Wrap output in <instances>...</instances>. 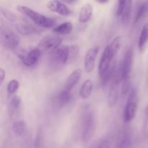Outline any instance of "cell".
<instances>
[{
  "label": "cell",
  "mask_w": 148,
  "mask_h": 148,
  "mask_svg": "<svg viewBox=\"0 0 148 148\" xmlns=\"http://www.w3.org/2000/svg\"><path fill=\"white\" fill-rule=\"evenodd\" d=\"M114 58L108 45L104 49L98 65V74L103 85L108 82L114 72V66H111Z\"/></svg>",
  "instance_id": "6da1fadb"
},
{
  "label": "cell",
  "mask_w": 148,
  "mask_h": 148,
  "mask_svg": "<svg viewBox=\"0 0 148 148\" xmlns=\"http://www.w3.org/2000/svg\"><path fill=\"white\" fill-rule=\"evenodd\" d=\"M19 12L24 14L25 15L27 16L33 23H36L38 26L44 28H51L53 27L56 25V20L53 18L46 17L35 10H32L31 8L26 6H19L17 7Z\"/></svg>",
  "instance_id": "7a4b0ae2"
},
{
  "label": "cell",
  "mask_w": 148,
  "mask_h": 148,
  "mask_svg": "<svg viewBox=\"0 0 148 148\" xmlns=\"http://www.w3.org/2000/svg\"><path fill=\"white\" fill-rule=\"evenodd\" d=\"M82 119V138L83 142L88 143L93 136L96 128V119L93 110L88 107L84 112Z\"/></svg>",
  "instance_id": "3957f363"
},
{
  "label": "cell",
  "mask_w": 148,
  "mask_h": 148,
  "mask_svg": "<svg viewBox=\"0 0 148 148\" xmlns=\"http://www.w3.org/2000/svg\"><path fill=\"white\" fill-rule=\"evenodd\" d=\"M0 42L7 50H15L20 43V38L12 30L7 26L0 28Z\"/></svg>",
  "instance_id": "277c9868"
},
{
  "label": "cell",
  "mask_w": 148,
  "mask_h": 148,
  "mask_svg": "<svg viewBox=\"0 0 148 148\" xmlns=\"http://www.w3.org/2000/svg\"><path fill=\"white\" fill-rule=\"evenodd\" d=\"M138 105V95L135 88H132L130 90L127 104L124 108V119L125 122H130L136 116Z\"/></svg>",
  "instance_id": "5b68a950"
},
{
  "label": "cell",
  "mask_w": 148,
  "mask_h": 148,
  "mask_svg": "<svg viewBox=\"0 0 148 148\" xmlns=\"http://www.w3.org/2000/svg\"><path fill=\"white\" fill-rule=\"evenodd\" d=\"M51 63L58 66L64 65L71 63L70 49L69 45H63L51 52Z\"/></svg>",
  "instance_id": "8992f818"
},
{
  "label": "cell",
  "mask_w": 148,
  "mask_h": 148,
  "mask_svg": "<svg viewBox=\"0 0 148 148\" xmlns=\"http://www.w3.org/2000/svg\"><path fill=\"white\" fill-rule=\"evenodd\" d=\"M17 54L23 64L27 66H33L38 62L41 55V51L38 48L30 51L18 50Z\"/></svg>",
  "instance_id": "52a82bcc"
},
{
  "label": "cell",
  "mask_w": 148,
  "mask_h": 148,
  "mask_svg": "<svg viewBox=\"0 0 148 148\" xmlns=\"http://www.w3.org/2000/svg\"><path fill=\"white\" fill-rule=\"evenodd\" d=\"M133 63V50L132 48L127 49L124 53V58L119 68V76L121 80L130 79Z\"/></svg>",
  "instance_id": "ba28073f"
},
{
  "label": "cell",
  "mask_w": 148,
  "mask_h": 148,
  "mask_svg": "<svg viewBox=\"0 0 148 148\" xmlns=\"http://www.w3.org/2000/svg\"><path fill=\"white\" fill-rule=\"evenodd\" d=\"M62 38L58 36H45L42 38L40 43H38V48L42 51H51L52 52L62 46Z\"/></svg>",
  "instance_id": "9c48e42d"
},
{
  "label": "cell",
  "mask_w": 148,
  "mask_h": 148,
  "mask_svg": "<svg viewBox=\"0 0 148 148\" xmlns=\"http://www.w3.org/2000/svg\"><path fill=\"white\" fill-rule=\"evenodd\" d=\"M99 50V46H95L90 48L87 51L85 56V60H84V67L87 73H90L95 68V60H96Z\"/></svg>",
  "instance_id": "30bf717a"
},
{
  "label": "cell",
  "mask_w": 148,
  "mask_h": 148,
  "mask_svg": "<svg viewBox=\"0 0 148 148\" xmlns=\"http://www.w3.org/2000/svg\"><path fill=\"white\" fill-rule=\"evenodd\" d=\"M120 82H121V79L116 78L111 84L108 96V103L110 108H113L118 101L119 96Z\"/></svg>",
  "instance_id": "8fae6325"
},
{
  "label": "cell",
  "mask_w": 148,
  "mask_h": 148,
  "mask_svg": "<svg viewBox=\"0 0 148 148\" xmlns=\"http://www.w3.org/2000/svg\"><path fill=\"white\" fill-rule=\"evenodd\" d=\"M47 7L49 10L53 12L57 13L59 15L69 16L70 14V10L64 3L52 0L48 2Z\"/></svg>",
  "instance_id": "7c38bea8"
},
{
  "label": "cell",
  "mask_w": 148,
  "mask_h": 148,
  "mask_svg": "<svg viewBox=\"0 0 148 148\" xmlns=\"http://www.w3.org/2000/svg\"><path fill=\"white\" fill-rule=\"evenodd\" d=\"M82 71L81 69H75L66 78V82L64 83L65 89L71 90L78 83L81 77H82Z\"/></svg>",
  "instance_id": "4fadbf2b"
},
{
  "label": "cell",
  "mask_w": 148,
  "mask_h": 148,
  "mask_svg": "<svg viewBox=\"0 0 148 148\" xmlns=\"http://www.w3.org/2000/svg\"><path fill=\"white\" fill-rule=\"evenodd\" d=\"M20 106H21V98H20V97L17 95H13L10 98L8 103L9 116L12 119L14 118V116L17 114V111L20 110Z\"/></svg>",
  "instance_id": "5bb4252c"
},
{
  "label": "cell",
  "mask_w": 148,
  "mask_h": 148,
  "mask_svg": "<svg viewBox=\"0 0 148 148\" xmlns=\"http://www.w3.org/2000/svg\"><path fill=\"white\" fill-rule=\"evenodd\" d=\"M92 14V6L90 4H85L81 8L79 13V21L81 23L89 22Z\"/></svg>",
  "instance_id": "9a60e30c"
},
{
  "label": "cell",
  "mask_w": 148,
  "mask_h": 148,
  "mask_svg": "<svg viewBox=\"0 0 148 148\" xmlns=\"http://www.w3.org/2000/svg\"><path fill=\"white\" fill-rule=\"evenodd\" d=\"M16 29L20 34L23 36H28L36 33L38 31V29L31 24L26 23H18L16 25Z\"/></svg>",
  "instance_id": "2e32d148"
},
{
  "label": "cell",
  "mask_w": 148,
  "mask_h": 148,
  "mask_svg": "<svg viewBox=\"0 0 148 148\" xmlns=\"http://www.w3.org/2000/svg\"><path fill=\"white\" fill-rule=\"evenodd\" d=\"M92 92V82L90 79H87L82 83L79 90V97L82 99H88L90 98Z\"/></svg>",
  "instance_id": "e0dca14e"
},
{
  "label": "cell",
  "mask_w": 148,
  "mask_h": 148,
  "mask_svg": "<svg viewBox=\"0 0 148 148\" xmlns=\"http://www.w3.org/2000/svg\"><path fill=\"white\" fill-rule=\"evenodd\" d=\"M71 99H72V95L70 90H68L64 88L57 95L56 103L59 107H63L67 105L70 102Z\"/></svg>",
  "instance_id": "ac0fdd59"
},
{
  "label": "cell",
  "mask_w": 148,
  "mask_h": 148,
  "mask_svg": "<svg viewBox=\"0 0 148 148\" xmlns=\"http://www.w3.org/2000/svg\"><path fill=\"white\" fill-rule=\"evenodd\" d=\"M132 0H127L122 14L121 15V23L124 25H127L130 23L132 13Z\"/></svg>",
  "instance_id": "d6986e66"
},
{
  "label": "cell",
  "mask_w": 148,
  "mask_h": 148,
  "mask_svg": "<svg viewBox=\"0 0 148 148\" xmlns=\"http://www.w3.org/2000/svg\"><path fill=\"white\" fill-rule=\"evenodd\" d=\"M72 30H73V25H72V23L65 22V23H62L58 26L54 27V28L53 29V31L57 34L67 35L72 33Z\"/></svg>",
  "instance_id": "ffe728a7"
},
{
  "label": "cell",
  "mask_w": 148,
  "mask_h": 148,
  "mask_svg": "<svg viewBox=\"0 0 148 148\" xmlns=\"http://www.w3.org/2000/svg\"><path fill=\"white\" fill-rule=\"evenodd\" d=\"M148 42V24H145L142 29L140 33V38H139L138 46L139 49L141 51H143L145 49L147 43Z\"/></svg>",
  "instance_id": "44dd1931"
},
{
  "label": "cell",
  "mask_w": 148,
  "mask_h": 148,
  "mask_svg": "<svg viewBox=\"0 0 148 148\" xmlns=\"http://www.w3.org/2000/svg\"><path fill=\"white\" fill-rule=\"evenodd\" d=\"M27 125L24 120H18L13 123L12 131L17 136H22L25 134Z\"/></svg>",
  "instance_id": "7402d4cb"
},
{
  "label": "cell",
  "mask_w": 148,
  "mask_h": 148,
  "mask_svg": "<svg viewBox=\"0 0 148 148\" xmlns=\"http://www.w3.org/2000/svg\"><path fill=\"white\" fill-rule=\"evenodd\" d=\"M122 36H117L112 40L111 43L109 45L111 51L114 57L116 56L119 51L121 49V44H122Z\"/></svg>",
  "instance_id": "603a6c76"
},
{
  "label": "cell",
  "mask_w": 148,
  "mask_h": 148,
  "mask_svg": "<svg viewBox=\"0 0 148 148\" xmlns=\"http://www.w3.org/2000/svg\"><path fill=\"white\" fill-rule=\"evenodd\" d=\"M148 10V5L146 2L143 3L140 5V7H139L138 10H137V13H136L135 17H134V24H137L138 22H140L143 17L145 16L146 13L147 12Z\"/></svg>",
  "instance_id": "cb8c5ba5"
},
{
  "label": "cell",
  "mask_w": 148,
  "mask_h": 148,
  "mask_svg": "<svg viewBox=\"0 0 148 148\" xmlns=\"http://www.w3.org/2000/svg\"><path fill=\"white\" fill-rule=\"evenodd\" d=\"M131 146L132 143L130 136L127 134H124L120 138L116 148H131Z\"/></svg>",
  "instance_id": "d4e9b609"
},
{
  "label": "cell",
  "mask_w": 148,
  "mask_h": 148,
  "mask_svg": "<svg viewBox=\"0 0 148 148\" xmlns=\"http://www.w3.org/2000/svg\"><path fill=\"white\" fill-rule=\"evenodd\" d=\"M20 88V82L17 79H12L7 84V92L10 95H12L17 92Z\"/></svg>",
  "instance_id": "484cf974"
},
{
  "label": "cell",
  "mask_w": 148,
  "mask_h": 148,
  "mask_svg": "<svg viewBox=\"0 0 148 148\" xmlns=\"http://www.w3.org/2000/svg\"><path fill=\"white\" fill-rule=\"evenodd\" d=\"M121 95L124 96L130 90V79H124L121 80Z\"/></svg>",
  "instance_id": "4316f807"
},
{
  "label": "cell",
  "mask_w": 148,
  "mask_h": 148,
  "mask_svg": "<svg viewBox=\"0 0 148 148\" xmlns=\"http://www.w3.org/2000/svg\"><path fill=\"white\" fill-rule=\"evenodd\" d=\"M1 12L3 16H4L6 19L11 22H15L17 20V17L14 13L8 11L7 10H4L3 8L1 9Z\"/></svg>",
  "instance_id": "83f0119b"
},
{
  "label": "cell",
  "mask_w": 148,
  "mask_h": 148,
  "mask_svg": "<svg viewBox=\"0 0 148 148\" xmlns=\"http://www.w3.org/2000/svg\"><path fill=\"white\" fill-rule=\"evenodd\" d=\"M127 0H119L118 1V8H117V15L121 16V14L123 12V10H124V7H125V4L127 3Z\"/></svg>",
  "instance_id": "f1b7e54d"
},
{
  "label": "cell",
  "mask_w": 148,
  "mask_h": 148,
  "mask_svg": "<svg viewBox=\"0 0 148 148\" xmlns=\"http://www.w3.org/2000/svg\"><path fill=\"white\" fill-rule=\"evenodd\" d=\"M95 148H110L109 142L106 139H103L101 140L96 145Z\"/></svg>",
  "instance_id": "f546056e"
},
{
  "label": "cell",
  "mask_w": 148,
  "mask_h": 148,
  "mask_svg": "<svg viewBox=\"0 0 148 148\" xmlns=\"http://www.w3.org/2000/svg\"><path fill=\"white\" fill-rule=\"evenodd\" d=\"M143 132L145 136L148 138V106L145 109V120L144 122V127H143Z\"/></svg>",
  "instance_id": "4dcf8cb0"
},
{
  "label": "cell",
  "mask_w": 148,
  "mask_h": 148,
  "mask_svg": "<svg viewBox=\"0 0 148 148\" xmlns=\"http://www.w3.org/2000/svg\"><path fill=\"white\" fill-rule=\"evenodd\" d=\"M5 75L6 72L4 71V69L3 68L0 69V83H2L3 81H4V78H5Z\"/></svg>",
  "instance_id": "1f68e13d"
},
{
  "label": "cell",
  "mask_w": 148,
  "mask_h": 148,
  "mask_svg": "<svg viewBox=\"0 0 148 148\" xmlns=\"http://www.w3.org/2000/svg\"><path fill=\"white\" fill-rule=\"evenodd\" d=\"M54 1H57L62 3H66V4H72L76 1V0H54Z\"/></svg>",
  "instance_id": "d6a6232c"
},
{
  "label": "cell",
  "mask_w": 148,
  "mask_h": 148,
  "mask_svg": "<svg viewBox=\"0 0 148 148\" xmlns=\"http://www.w3.org/2000/svg\"><path fill=\"white\" fill-rule=\"evenodd\" d=\"M97 1H98V3H100V4H106V3L108 2L109 0H96Z\"/></svg>",
  "instance_id": "836d02e7"
}]
</instances>
